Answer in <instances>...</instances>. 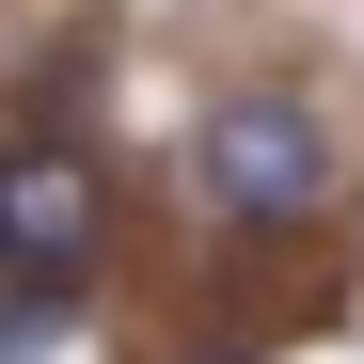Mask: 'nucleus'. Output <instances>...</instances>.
<instances>
[{
  "instance_id": "1",
  "label": "nucleus",
  "mask_w": 364,
  "mask_h": 364,
  "mask_svg": "<svg viewBox=\"0 0 364 364\" xmlns=\"http://www.w3.org/2000/svg\"><path fill=\"white\" fill-rule=\"evenodd\" d=\"M174 174H191V206H206L222 237H317V222L348 206L364 143H348V111H333L317 64H254V80H222V95L191 111Z\"/></svg>"
},
{
  "instance_id": "2",
  "label": "nucleus",
  "mask_w": 364,
  "mask_h": 364,
  "mask_svg": "<svg viewBox=\"0 0 364 364\" xmlns=\"http://www.w3.org/2000/svg\"><path fill=\"white\" fill-rule=\"evenodd\" d=\"M95 269H111V159L0 143V285H95Z\"/></svg>"
},
{
  "instance_id": "3",
  "label": "nucleus",
  "mask_w": 364,
  "mask_h": 364,
  "mask_svg": "<svg viewBox=\"0 0 364 364\" xmlns=\"http://www.w3.org/2000/svg\"><path fill=\"white\" fill-rule=\"evenodd\" d=\"M80 301L95 285H0V364H48V348L80 333Z\"/></svg>"
},
{
  "instance_id": "4",
  "label": "nucleus",
  "mask_w": 364,
  "mask_h": 364,
  "mask_svg": "<svg viewBox=\"0 0 364 364\" xmlns=\"http://www.w3.org/2000/svg\"><path fill=\"white\" fill-rule=\"evenodd\" d=\"M191 364H269V348H191Z\"/></svg>"
}]
</instances>
